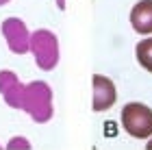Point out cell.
<instances>
[{
	"label": "cell",
	"mask_w": 152,
	"mask_h": 150,
	"mask_svg": "<svg viewBox=\"0 0 152 150\" xmlns=\"http://www.w3.org/2000/svg\"><path fill=\"white\" fill-rule=\"evenodd\" d=\"M122 126L130 137L146 139L152 135V109L141 102H130L122 111Z\"/></svg>",
	"instance_id": "obj_1"
},
{
	"label": "cell",
	"mask_w": 152,
	"mask_h": 150,
	"mask_svg": "<svg viewBox=\"0 0 152 150\" xmlns=\"http://www.w3.org/2000/svg\"><path fill=\"white\" fill-rule=\"evenodd\" d=\"M130 24L137 33L150 35L152 33V0H139L130 11Z\"/></svg>",
	"instance_id": "obj_3"
},
{
	"label": "cell",
	"mask_w": 152,
	"mask_h": 150,
	"mask_svg": "<svg viewBox=\"0 0 152 150\" xmlns=\"http://www.w3.org/2000/svg\"><path fill=\"white\" fill-rule=\"evenodd\" d=\"M94 109L96 111H104L115 102V87L107 76H94Z\"/></svg>",
	"instance_id": "obj_2"
},
{
	"label": "cell",
	"mask_w": 152,
	"mask_h": 150,
	"mask_svg": "<svg viewBox=\"0 0 152 150\" xmlns=\"http://www.w3.org/2000/svg\"><path fill=\"white\" fill-rule=\"evenodd\" d=\"M137 61L141 63L143 70L152 72V37L137 44Z\"/></svg>",
	"instance_id": "obj_4"
}]
</instances>
